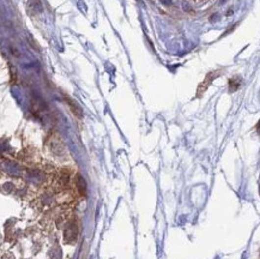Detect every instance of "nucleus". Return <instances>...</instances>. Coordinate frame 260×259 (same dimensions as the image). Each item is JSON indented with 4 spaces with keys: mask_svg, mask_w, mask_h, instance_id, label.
<instances>
[{
    "mask_svg": "<svg viewBox=\"0 0 260 259\" xmlns=\"http://www.w3.org/2000/svg\"><path fill=\"white\" fill-rule=\"evenodd\" d=\"M66 102H67V105H69L70 110H71L72 113L75 114V115L77 116L78 119H82L83 118V111H82V108L79 107V105H78V103L76 102L75 100L70 99V97H66Z\"/></svg>",
    "mask_w": 260,
    "mask_h": 259,
    "instance_id": "nucleus-1",
    "label": "nucleus"
},
{
    "mask_svg": "<svg viewBox=\"0 0 260 259\" xmlns=\"http://www.w3.org/2000/svg\"><path fill=\"white\" fill-rule=\"evenodd\" d=\"M215 77H217V73H216V72L208 73L207 77H205L204 82H203V83L199 86V88H198V96L203 95V92H204L205 90L208 88V86H210V83L213 81V78H215Z\"/></svg>",
    "mask_w": 260,
    "mask_h": 259,
    "instance_id": "nucleus-2",
    "label": "nucleus"
},
{
    "mask_svg": "<svg viewBox=\"0 0 260 259\" xmlns=\"http://www.w3.org/2000/svg\"><path fill=\"white\" fill-rule=\"evenodd\" d=\"M241 86V80L240 78H232L229 81V90L230 92L235 91V90L239 89V86Z\"/></svg>",
    "mask_w": 260,
    "mask_h": 259,
    "instance_id": "nucleus-3",
    "label": "nucleus"
},
{
    "mask_svg": "<svg viewBox=\"0 0 260 259\" xmlns=\"http://www.w3.org/2000/svg\"><path fill=\"white\" fill-rule=\"evenodd\" d=\"M77 185H78V189H79L80 192H82L83 195H85V192H86V184H85V180H84L83 176L77 175Z\"/></svg>",
    "mask_w": 260,
    "mask_h": 259,
    "instance_id": "nucleus-4",
    "label": "nucleus"
}]
</instances>
